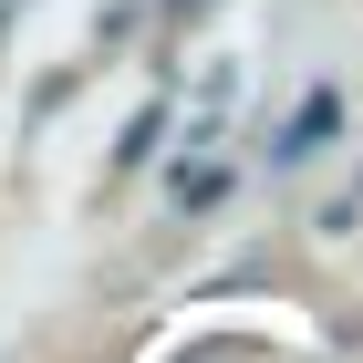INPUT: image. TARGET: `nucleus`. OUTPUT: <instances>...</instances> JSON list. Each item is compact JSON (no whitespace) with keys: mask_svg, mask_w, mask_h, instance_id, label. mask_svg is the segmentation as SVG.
<instances>
[]
</instances>
